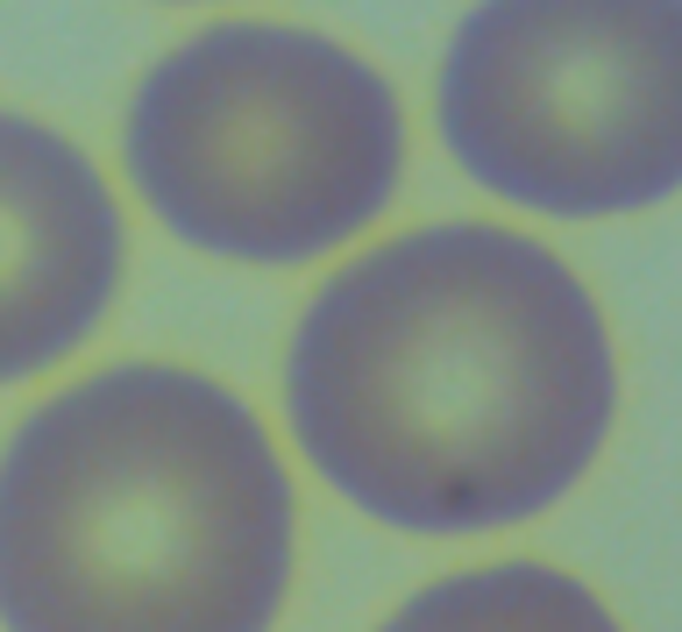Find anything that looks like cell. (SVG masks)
<instances>
[{
  "mask_svg": "<svg viewBox=\"0 0 682 632\" xmlns=\"http://www.w3.org/2000/svg\"><path fill=\"white\" fill-rule=\"evenodd\" d=\"M299 462L413 540L534 526L618 427V349L562 249L427 221L327 270L284 341Z\"/></svg>",
  "mask_w": 682,
  "mask_h": 632,
  "instance_id": "6da1fadb",
  "label": "cell"
},
{
  "mask_svg": "<svg viewBox=\"0 0 682 632\" xmlns=\"http://www.w3.org/2000/svg\"><path fill=\"white\" fill-rule=\"evenodd\" d=\"M292 576V470L206 370L108 363L0 448V632H278Z\"/></svg>",
  "mask_w": 682,
  "mask_h": 632,
  "instance_id": "7a4b0ae2",
  "label": "cell"
},
{
  "mask_svg": "<svg viewBox=\"0 0 682 632\" xmlns=\"http://www.w3.org/2000/svg\"><path fill=\"white\" fill-rule=\"evenodd\" d=\"M405 100L356 43L278 14H221L135 79L121 171L192 256L242 270L321 263L405 185Z\"/></svg>",
  "mask_w": 682,
  "mask_h": 632,
  "instance_id": "3957f363",
  "label": "cell"
},
{
  "mask_svg": "<svg viewBox=\"0 0 682 632\" xmlns=\"http://www.w3.org/2000/svg\"><path fill=\"white\" fill-rule=\"evenodd\" d=\"M434 135L534 221L682 200V0H469L434 65Z\"/></svg>",
  "mask_w": 682,
  "mask_h": 632,
  "instance_id": "277c9868",
  "label": "cell"
},
{
  "mask_svg": "<svg viewBox=\"0 0 682 632\" xmlns=\"http://www.w3.org/2000/svg\"><path fill=\"white\" fill-rule=\"evenodd\" d=\"M128 278V221L65 128L0 108V384H29L100 335Z\"/></svg>",
  "mask_w": 682,
  "mask_h": 632,
  "instance_id": "5b68a950",
  "label": "cell"
},
{
  "mask_svg": "<svg viewBox=\"0 0 682 632\" xmlns=\"http://www.w3.org/2000/svg\"><path fill=\"white\" fill-rule=\"evenodd\" d=\"M377 632H626L583 576L555 562H483L434 576Z\"/></svg>",
  "mask_w": 682,
  "mask_h": 632,
  "instance_id": "8992f818",
  "label": "cell"
},
{
  "mask_svg": "<svg viewBox=\"0 0 682 632\" xmlns=\"http://www.w3.org/2000/svg\"><path fill=\"white\" fill-rule=\"evenodd\" d=\"M157 8H227V0H157Z\"/></svg>",
  "mask_w": 682,
  "mask_h": 632,
  "instance_id": "52a82bcc",
  "label": "cell"
}]
</instances>
